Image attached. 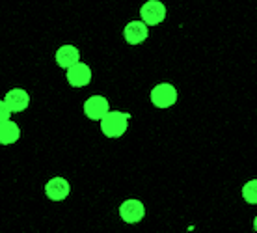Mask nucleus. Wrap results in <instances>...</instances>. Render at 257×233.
Listing matches in <instances>:
<instances>
[{"label":"nucleus","mask_w":257,"mask_h":233,"mask_svg":"<svg viewBox=\"0 0 257 233\" xmlns=\"http://www.w3.org/2000/svg\"><path fill=\"white\" fill-rule=\"evenodd\" d=\"M128 120H131V114H127V112L110 110L101 120V131H103V135L106 138H119L127 131Z\"/></svg>","instance_id":"obj_1"},{"label":"nucleus","mask_w":257,"mask_h":233,"mask_svg":"<svg viewBox=\"0 0 257 233\" xmlns=\"http://www.w3.org/2000/svg\"><path fill=\"white\" fill-rule=\"evenodd\" d=\"M175 101H177V90L168 82H161L151 90V103L157 108H162V110L170 108L172 104H175Z\"/></svg>","instance_id":"obj_2"},{"label":"nucleus","mask_w":257,"mask_h":233,"mask_svg":"<svg viewBox=\"0 0 257 233\" xmlns=\"http://www.w3.org/2000/svg\"><path fill=\"white\" fill-rule=\"evenodd\" d=\"M142 21L148 26H157L161 25L164 17H166V6L161 0H148L144 6L140 8Z\"/></svg>","instance_id":"obj_3"},{"label":"nucleus","mask_w":257,"mask_h":233,"mask_svg":"<svg viewBox=\"0 0 257 233\" xmlns=\"http://www.w3.org/2000/svg\"><path fill=\"white\" fill-rule=\"evenodd\" d=\"M110 112V104L108 99L103 97V95H91L90 99H86L84 103V114L97 122V120H103L106 114Z\"/></svg>","instance_id":"obj_4"},{"label":"nucleus","mask_w":257,"mask_h":233,"mask_svg":"<svg viewBox=\"0 0 257 233\" xmlns=\"http://www.w3.org/2000/svg\"><path fill=\"white\" fill-rule=\"evenodd\" d=\"M149 36L148 25L144 21H131L125 28H123V38L128 45H140L142 41H146Z\"/></svg>","instance_id":"obj_5"},{"label":"nucleus","mask_w":257,"mask_h":233,"mask_svg":"<svg viewBox=\"0 0 257 233\" xmlns=\"http://www.w3.org/2000/svg\"><path fill=\"white\" fill-rule=\"evenodd\" d=\"M119 214H121V218L127 224H136V222H140L144 218L146 207H144V203L140 200H125L121 203V207H119Z\"/></svg>","instance_id":"obj_6"},{"label":"nucleus","mask_w":257,"mask_h":233,"mask_svg":"<svg viewBox=\"0 0 257 233\" xmlns=\"http://www.w3.org/2000/svg\"><path fill=\"white\" fill-rule=\"evenodd\" d=\"M91 80V69L90 65L86 64H77L73 65L71 69H67V82H69L73 88H82V86H88Z\"/></svg>","instance_id":"obj_7"},{"label":"nucleus","mask_w":257,"mask_h":233,"mask_svg":"<svg viewBox=\"0 0 257 233\" xmlns=\"http://www.w3.org/2000/svg\"><path fill=\"white\" fill-rule=\"evenodd\" d=\"M69 183L67 179L64 177H52L51 181L45 185V192H47V198L52 201H62L65 200L67 196H69Z\"/></svg>","instance_id":"obj_8"},{"label":"nucleus","mask_w":257,"mask_h":233,"mask_svg":"<svg viewBox=\"0 0 257 233\" xmlns=\"http://www.w3.org/2000/svg\"><path fill=\"white\" fill-rule=\"evenodd\" d=\"M2 101L6 103V106L12 112H23V110H26V106H28V103H30V95H28L25 90L15 88V90L8 91L6 97L2 99Z\"/></svg>","instance_id":"obj_9"},{"label":"nucleus","mask_w":257,"mask_h":233,"mask_svg":"<svg viewBox=\"0 0 257 233\" xmlns=\"http://www.w3.org/2000/svg\"><path fill=\"white\" fill-rule=\"evenodd\" d=\"M78 60H80V52H78L77 47L64 45L56 51V62H58V65L64 67V69H71L73 65L80 64Z\"/></svg>","instance_id":"obj_10"},{"label":"nucleus","mask_w":257,"mask_h":233,"mask_svg":"<svg viewBox=\"0 0 257 233\" xmlns=\"http://www.w3.org/2000/svg\"><path fill=\"white\" fill-rule=\"evenodd\" d=\"M19 136H21V129H19V125H17V123L8 122L0 127V142L4 144V146L15 144L17 140H19Z\"/></svg>","instance_id":"obj_11"},{"label":"nucleus","mask_w":257,"mask_h":233,"mask_svg":"<svg viewBox=\"0 0 257 233\" xmlns=\"http://www.w3.org/2000/svg\"><path fill=\"white\" fill-rule=\"evenodd\" d=\"M242 198L248 203H257V179H251L242 187Z\"/></svg>","instance_id":"obj_12"},{"label":"nucleus","mask_w":257,"mask_h":233,"mask_svg":"<svg viewBox=\"0 0 257 233\" xmlns=\"http://www.w3.org/2000/svg\"><path fill=\"white\" fill-rule=\"evenodd\" d=\"M0 108H2V110H0V114H2V125H4V123L10 122V114H12V110L8 108L6 103H4V101L0 103Z\"/></svg>","instance_id":"obj_13"},{"label":"nucleus","mask_w":257,"mask_h":233,"mask_svg":"<svg viewBox=\"0 0 257 233\" xmlns=\"http://www.w3.org/2000/svg\"><path fill=\"white\" fill-rule=\"evenodd\" d=\"M253 226H255V231H257V216H255V220H253Z\"/></svg>","instance_id":"obj_14"}]
</instances>
